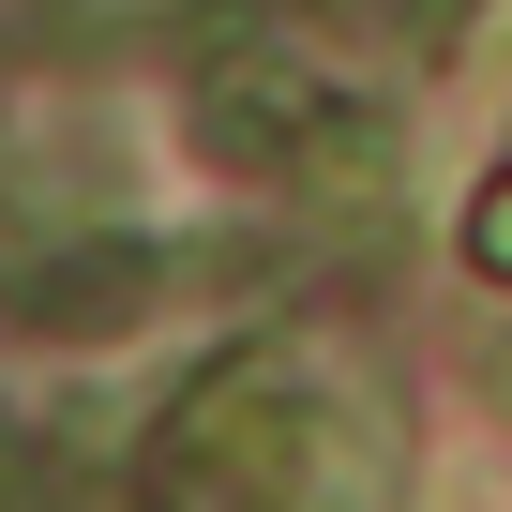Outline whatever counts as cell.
Masks as SVG:
<instances>
[{
	"label": "cell",
	"instance_id": "6da1fadb",
	"mask_svg": "<svg viewBox=\"0 0 512 512\" xmlns=\"http://www.w3.org/2000/svg\"><path fill=\"white\" fill-rule=\"evenodd\" d=\"M332 136H347V91H332L302 46H211V61H196V151H211V166L302 181Z\"/></svg>",
	"mask_w": 512,
	"mask_h": 512
},
{
	"label": "cell",
	"instance_id": "7a4b0ae2",
	"mask_svg": "<svg viewBox=\"0 0 512 512\" xmlns=\"http://www.w3.org/2000/svg\"><path fill=\"white\" fill-rule=\"evenodd\" d=\"M181 272H196V256L121 241V226H106V241H31L16 272H0V317H16L31 347H121V332H136Z\"/></svg>",
	"mask_w": 512,
	"mask_h": 512
},
{
	"label": "cell",
	"instance_id": "3957f363",
	"mask_svg": "<svg viewBox=\"0 0 512 512\" xmlns=\"http://www.w3.org/2000/svg\"><path fill=\"white\" fill-rule=\"evenodd\" d=\"M467 272H497V287H512V166H497V181H482V211H467Z\"/></svg>",
	"mask_w": 512,
	"mask_h": 512
},
{
	"label": "cell",
	"instance_id": "277c9868",
	"mask_svg": "<svg viewBox=\"0 0 512 512\" xmlns=\"http://www.w3.org/2000/svg\"><path fill=\"white\" fill-rule=\"evenodd\" d=\"M467 31V0H407V46H452Z\"/></svg>",
	"mask_w": 512,
	"mask_h": 512
}]
</instances>
